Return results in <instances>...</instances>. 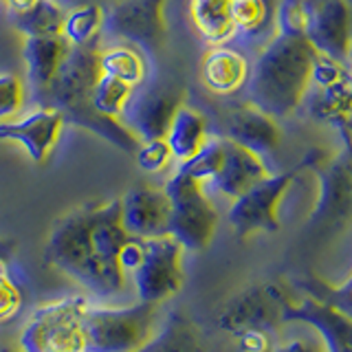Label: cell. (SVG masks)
Segmentation results:
<instances>
[{
	"mask_svg": "<svg viewBox=\"0 0 352 352\" xmlns=\"http://www.w3.org/2000/svg\"><path fill=\"white\" fill-rule=\"evenodd\" d=\"M130 236L121 223V198L91 203L60 216L51 227L44 260L97 297L126 289L119 251Z\"/></svg>",
	"mask_w": 352,
	"mask_h": 352,
	"instance_id": "obj_1",
	"label": "cell"
},
{
	"mask_svg": "<svg viewBox=\"0 0 352 352\" xmlns=\"http://www.w3.org/2000/svg\"><path fill=\"white\" fill-rule=\"evenodd\" d=\"M317 53L306 38L278 33L249 73V104L273 119L293 115L313 84Z\"/></svg>",
	"mask_w": 352,
	"mask_h": 352,
	"instance_id": "obj_2",
	"label": "cell"
},
{
	"mask_svg": "<svg viewBox=\"0 0 352 352\" xmlns=\"http://www.w3.org/2000/svg\"><path fill=\"white\" fill-rule=\"evenodd\" d=\"M84 352H141L154 337L157 304L93 306L84 311Z\"/></svg>",
	"mask_w": 352,
	"mask_h": 352,
	"instance_id": "obj_3",
	"label": "cell"
},
{
	"mask_svg": "<svg viewBox=\"0 0 352 352\" xmlns=\"http://www.w3.org/2000/svg\"><path fill=\"white\" fill-rule=\"evenodd\" d=\"M91 304L82 295L62 297L33 311L18 335L20 352H84V311Z\"/></svg>",
	"mask_w": 352,
	"mask_h": 352,
	"instance_id": "obj_4",
	"label": "cell"
},
{
	"mask_svg": "<svg viewBox=\"0 0 352 352\" xmlns=\"http://www.w3.org/2000/svg\"><path fill=\"white\" fill-rule=\"evenodd\" d=\"M163 190L170 198V236L185 251L207 249L218 227V212L205 194V185L176 170Z\"/></svg>",
	"mask_w": 352,
	"mask_h": 352,
	"instance_id": "obj_5",
	"label": "cell"
},
{
	"mask_svg": "<svg viewBox=\"0 0 352 352\" xmlns=\"http://www.w3.org/2000/svg\"><path fill=\"white\" fill-rule=\"evenodd\" d=\"M315 157L317 154L311 152L293 170L282 174H269L264 181L253 185L249 192L238 196L229 207V225L234 227L236 236L249 238L253 234H273V231H278L282 198L297 179V174L306 170Z\"/></svg>",
	"mask_w": 352,
	"mask_h": 352,
	"instance_id": "obj_6",
	"label": "cell"
},
{
	"mask_svg": "<svg viewBox=\"0 0 352 352\" xmlns=\"http://www.w3.org/2000/svg\"><path fill=\"white\" fill-rule=\"evenodd\" d=\"M291 295L284 286L275 282H260L251 284L247 289L231 295L229 300L220 306L216 324L231 337L242 333V330H269L286 324L284 315L291 304Z\"/></svg>",
	"mask_w": 352,
	"mask_h": 352,
	"instance_id": "obj_7",
	"label": "cell"
},
{
	"mask_svg": "<svg viewBox=\"0 0 352 352\" xmlns=\"http://www.w3.org/2000/svg\"><path fill=\"white\" fill-rule=\"evenodd\" d=\"M183 245L170 234L143 240L141 264L130 275L135 280L139 302L161 304L163 300L176 295L185 282L183 273Z\"/></svg>",
	"mask_w": 352,
	"mask_h": 352,
	"instance_id": "obj_8",
	"label": "cell"
},
{
	"mask_svg": "<svg viewBox=\"0 0 352 352\" xmlns=\"http://www.w3.org/2000/svg\"><path fill=\"white\" fill-rule=\"evenodd\" d=\"M302 38L317 55L344 62L352 51V16L348 0H302Z\"/></svg>",
	"mask_w": 352,
	"mask_h": 352,
	"instance_id": "obj_9",
	"label": "cell"
},
{
	"mask_svg": "<svg viewBox=\"0 0 352 352\" xmlns=\"http://www.w3.org/2000/svg\"><path fill=\"white\" fill-rule=\"evenodd\" d=\"M165 7L168 0H117L106 9V31L126 44L154 53L168 38Z\"/></svg>",
	"mask_w": 352,
	"mask_h": 352,
	"instance_id": "obj_10",
	"label": "cell"
},
{
	"mask_svg": "<svg viewBox=\"0 0 352 352\" xmlns=\"http://www.w3.org/2000/svg\"><path fill=\"white\" fill-rule=\"evenodd\" d=\"M183 106L181 95L172 88L154 86L132 95L121 121L139 141L165 139L176 110Z\"/></svg>",
	"mask_w": 352,
	"mask_h": 352,
	"instance_id": "obj_11",
	"label": "cell"
},
{
	"mask_svg": "<svg viewBox=\"0 0 352 352\" xmlns=\"http://www.w3.org/2000/svg\"><path fill=\"white\" fill-rule=\"evenodd\" d=\"M64 124L66 119L60 110L42 106L20 119L0 121V141H16L31 161L44 163L58 146Z\"/></svg>",
	"mask_w": 352,
	"mask_h": 352,
	"instance_id": "obj_12",
	"label": "cell"
},
{
	"mask_svg": "<svg viewBox=\"0 0 352 352\" xmlns=\"http://www.w3.org/2000/svg\"><path fill=\"white\" fill-rule=\"evenodd\" d=\"M121 223L132 238H159L170 234V198L163 187L139 185L121 196Z\"/></svg>",
	"mask_w": 352,
	"mask_h": 352,
	"instance_id": "obj_13",
	"label": "cell"
},
{
	"mask_svg": "<svg viewBox=\"0 0 352 352\" xmlns=\"http://www.w3.org/2000/svg\"><path fill=\"white\" fill-rule=\"evenodd\" d=\"M284 322L311 326L322 339L326 352H352V319L335 311L333 306L317 302L311 295H306L300 302H291L286 308Z\"/></svg>",
	"mask_w": 352,
	"mask_h": 352,
	"instance_id": "obj_14",
	"label": "cell"
},
{
	"mask_svg": "<svg viewBox=\"0 0 352 352\" xmlns=\"http://www.w3.org/2000/svg\"><path fill=\"white\" fill-rule=\"evenodd\" d=\"M267 176H269L267 163H264L260 154L225 139V159L212 181V185L220 194L236 201L238 196L249 192L253 185H258Z\"/></svg>",
	"mask_w": 352,
	"mask_h": 352,
	"instance_id": "obj_15",
	"label": "cell"
},
{
	"mask_svg": "<svg viewBox=\"0 0 352 352\" xmlns=\"http://www.w3.org/2000/svg\"><path fill=\"white\" fill-rule=\"evenodd\" d=\"M225 139L264 157V154L278 150L282 141V130L278 126V119H273L271 115L262 113L260 108L249 104L229 113Z\"/></svg>",
	"mask_w": 352,
	"mask_h": 352,
	"instance_id": "obj_16",
	"label": "cell"
},
{
	"mask_svg": "<svg viewBox=\"0 0 352 352\" xmlns=\"http://www.w3.org/2000/svg\"><path fill=\"white\" fill-rule=\"evenodd\" d=\"M352 203V141L346 137V148L330 163L322 176V194L313 212V220L335 223L350 212Z\"/></svg>",
	"mask_w": 352,
	"mask_h": 352,
	"instance_id": "obj_17",
	"label": "cell"
},
{
	"mask_svg": "<svg viewBox=\"0 0 352 352\" xmlns=\"http://www.w3.org/2000/svg\"><path fill=\"white\" fill-rule=\"evenodd\" d=\"M71 51V44L62 36H40V38H25V64L31 82V91L36 97L44 99L51 88L55 75L60 73L66 55Z\"/></svg>",
	"mask_w": 352,
	"mask_h": 352,
	"instance_id": "obj_18",
	"label": "cell"
},
{
	"mask_svg": "<svg viewBox=\"0 0 352 352\" xmlns=\"http://www.w3.org/2000/svg\"><path fill=\"white\" fill-rule=\"evenodd\" d=\"M249 62L236 49L225 44L212 47L201 62V80L214 95H234L249 82Z\"/></svg>",
	"mask_w": 352,
	"mask_h": 352,
	"instance_id": "obj_19",
	"label": "cell"
},
{
	"mask_svg": "<svg viewBox=\"0 0 352 352\" xmlns=\"http://www.w3.org/2000/svg\"><path fill=\"white\" fill-rule=\"evenodd\" d=\"M190 20L207 44L220 47L236 36L234 0H190Z\"/></svg>",
	"mask_w": 352,
	"mask_h": 352,
	"instance_id": "obj_20",
	"label": "cell"
},
{
	"mask_svg": "<svg viewBox=\"0 0 352 352\" xmlns=\"http://www.w3.org/2000/svg\"><path fill=\"white\" fill-rule=\"evenodd\" d=\"M207 139H209L207 119L196 108L183 104L176 110L168 135H165V141H168V146L172 150V157L179 163L192 159L205 146Z\"/></svg>",
	"mask_w": 352,
	"mask_h": 352,
	"instance_id": "obj_21",
	"label": "cell"
},
{
	"mask_svg": "<svg viewBox=\"0 0 352 352\" xmlns=\"http://www.w3.org/2000/svg\"><path fill=\"white\" fill-rule=\"evenodd\" d=\"M99 73L137 88L148 77V62L135 44H115L99 51Z\"/></svg>",
	"mask_w": 352,
	"mask_h": 352,
	"instance_id": "obj_22",
	"label": "cell"
},
{
	"mask_svg": "<svg viewBox=\"0 0 352 352\" xmlns=\"http://www.w3.org/2000/svg\"><path fill=\"white\" fill-rule=\"evenodd\" d=\"M106 31L104 5H80L66 9L62 38L71 47H91L99 44V36Z\"/></svg>",
	"mask_w": 352,
	"mask_h": 352,
	"instance_id": "obj_23",
	"label": "cell"
},
{
	"mask_svg": "<svg viewBox=\"0 0 352 352\" xmlns=\"http://www.w3.org/2000/svg\"><path fill=\"white\" fill-rule=\"evenodd\" d=\"M66 18V7L58 0H40L25 11H11V20L25 38H40V36H62Z\"/></svg>",
	"mask_w": 352,
	"mask_h": 352,
	"instance_id": "obj_24",
	"label": "cell"
},
{
	"mask_svg": "<svg viewBox=\"0 0 352 352\" xmlns=\"http://www.w3.org/2000/svg\"><path fill=\"white\" fill-rule=\"evenodd\" d=\"M141 352H205V348L192 319L174 313Z\"/></svg>",
	"mask_w": 352,
	"mask_h": 352,
	"instance_id": "obj_25",
	"label": "cell"
},
{
	"mask_svg": "<svg viewBox=\"0 0 352 352\" xmlns=\"http://www.w3.org/2000/svg\"><path fill=\"white\" fill-rule=\"evenodd\" d=\"M132 95H135V88L130 84L108 75H99V80L95 82V88L91 93V106L99 115L110 119H121Z\"/></svg>",
	"mask_w": 352,
	"mask_h": 352,
	"instance_id": "obj_26",
	"label": "cell"
},
{
	"mask_svg": "<svg viewBox=\"0 0 352 352\" xmlns=\"http://www.w3.org/2000/svg\"><path fill=\"white\" fill-rule=\"evenodd\" d=\"M223 159H225V139H207L205 146L192 159L183 161L179 170L205 185L214 181L220 165H223Z\"/></svg>",
	"mask_w": 352,
	"mask_h": 352,
	"instance_id": "obj_27",
	"label": "cell"
},
{
	"mask_svg": "<svg viewBox=\"0 0 352 352\" xmlns=\"http://www.w3.org/2000/svg\"><path fill=\"white\" fill-rule=\"evenodd\" d=\"M14 260L0 258V324L14 319L25 306V293L14 275Z\"/></svg>",
	"mask_w": 352,
	"mask_h": 352,
	"instance_id": "obj_28",
	"label": "cell"
},
{
	"mask_svg": "<svg viewBox=\"0 0 352 352\" xmlns=\"http://www.w3.org/2000/svg\"><path fill=\"white\" fill-rule=\"evenodd\" d=\"M27 102V86L14 73H0V121H11Z\"/></svg>",
	"mask_w": 352,
	"mask_h": 352,
	"instance_id": "obj_29",
	"label": "cell"
},
{
	"mask_svg": "<svg viewBox=\"0 0 352 352\" xmlns=\"http://www.w3.org/2000/svg\"><path fill=\"white\" fill-rule=\"evenodd\" d=\"M311 297H315L317 302L333 306L335 311L344 313L352 319V275L339 286H330L324 282H313L311 284Z\"/></svg>",
	"mask_w": 352,
	"mask_h": 352,
	"instance_id": "obj_30",
	"label": "cell"
},
{
	"mask_svg": "<svg viewBox=\"0 0 352 352\" xmlns=\"http://www.w3.org/2000/svg\"><path fill=\"white\" fill-rule=\"evenodd\" d=\"M137 157V165L143 172H161L170 165L172 157V150L168 146L165 139H152V141H141L139 148L135 152Z\"/></svg>",
	"mask_w": 352,
	"mask_h": 352,
	"instance_id": "obj_31",
	"label": "cell"
},
{
	"mask_svg": "<svg viewBox=\"0 0 352 352\" xmlns=\"http://www.w3.org/2000/svg\"><path fill=\"white\" fill-rule=\"evenodd\" d=\"M267 0H234V22L238 31H258L267 22Z\"/></svg>",
	"mask_w": 352,
	"mask_h": 352,
	"instance_id": "obj_32",
	"label": "cell"
},
{
	"mask_svg": "<svg viewBox=\"0 0 352 352\" xmlns=\"http://www.w3.org/2000/svg\"><path fill=\"white\" fill-rule=\"evenodd\" d=\"M234 339L238 352H271L275 348L269 330H242V333L234 335Z\"/></svg>",
	"mask_w": 352,
	"mask_h": 352,
	"instance_id": "obj_33",
	"label": "cell"
},
{
	"mask_svg": "<svg viewBox=\"0 0 352 352\" xmlns=\"http://www.w3.org/2000/svg\"><path fill=\"white\" fill-rule=\"evenodd\" d=\"M141 258H143V240L141 238H128L124 242V247L119 251V267L126 275H132L135 269L141 264Z\"/></svg>",
	"mask_w": 352,
	"mask_h": 352,
	"instance_id": "obj_34",
	"label": "cell"
},
{
	"mask_svg": "<svg viewBox=\"0 0 352 352\" xmlns=\"http://www.w3.org/2000/svg\"><path fill=\"white\" fill-rule=\"evenodd\" d=\"M271 352H326L322 339L317 335L313 337H293L289 341H284V344L275 346Z\"/></svg>",
	"mask_w": 352,
	"mask_h": 352,
	"instance_id": "obj_35",
	"label": "cell"
},
{
	"mask_svg": "<svg viewBox=\"0 0 352 352\" xmlns=\"http://www.w3.org/2000/svg\"><path fill=\"white\" fill-rule=\"evenodd\" d=\"M106 3H117V0H60V5H64L66 9L71 7H80V5H106Z\"/></svg>",
	"mask_w": 352,
	"mask_h": 352,
	"instance_id": "obj_36",
	"label": "cell"
},
{
	"mask_svg": "<svg viewBox=\"0 0 352 352\" xmlns=\"http://www.w3.org/2000/svg\"><path fill=\"white\" fill-rule=\"evenodd\" d=\"M14 253H16V242L7 240V238H0V258L14 260Z\"/></svg>",
	"mask_w": 352,
	"mask_h": 352,
	"instance_id": "obj_37",
	"label": "cell"
},
{
	"mask_svg": "<svg viewBox=\"0 0 352 352\" xmlns=\"http://www.w3.org/2000/svg\"><path fill=\"white\" fill-rule=\"evenodd\" d=\"M40 0H5V5H9L11 11H25L33 5H38Z\"/></svg>",
	"mask_w": 352,
	"mask_h": 352,
	"instance_id": "obj_38",
	"label": "cell"
},
{
	"mask_svg": "<svg viewBox=\"0 0 352 352\" xmlns=\"http://www.w3.org/2000/svg\"><path fill=\"white\" fill-rule=\"evenodd\" d=\"M0 352H20L18 346L16 348H11V346H0Z\"/></svg>",
	"mask_w": 352,
	"mask_h": 352,
	"instance_id": "obj_39",
	"label": "cell"
},
{
	"mask_svg": "<svg viewBox=\"0 0 352 352\" xmlns=\"http://www.w3.org/2000/svg\"><path fill=\"white\" fill-rule=\"evenodd\" d=\"M348 60H352V51H350V55H348Z\"/></svg>",
	"mask_w": 352,
	"mask_h": 352,
	"instance_id": "obj_40",
	"label": "cell"
},
{
	"mask_svg": "<svg viewBox=\"0 0 352 352\" xmlns=\"http://www.w3.org/2000/svg\"><path fill=\"white\" fill-rule=\"evenodd\" d=\"M3 3H5V0H3Z\"/></svg>",
	"mask_w": 352,
	"mask_h": 352,
	"instance_id": "obj_41",
	"label": "cell"
}]
</instances>
